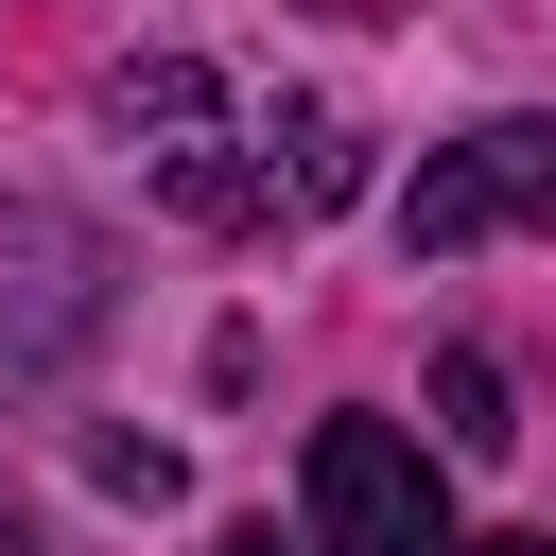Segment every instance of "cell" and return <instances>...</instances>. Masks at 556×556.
I'll use <instances>...</instances> for the list:
<instances>
[{
	"instance_id": "cell-6",
	"label": "cell",
	"mask_w": 556,
	"mask_h": 556,
	"mask_svg": "<svg viewBox=\"0 0 556 556\" xmlns=\"http://www.w3.org/2000/svg\"><path fill=\"white\" fill-rule=\"evenodd\" d=\"M226 556H313V539H278V521H261V539H226Z\"/></svg>"
},
{
	"instance_id": "cell-7",
	"label": "cell",
	"mask_w": 556,
	"mask_h": 556,
	"mask_svg": "<svg viewBox=\"0 0 556 556\" xmlns=\"http://www.w3.org/2000/svg\"><path fill=\"white\" fill-rule=\"evenodd\" d=\"M452 556H556V539H452Z\"/></svg>"
},
{
	"instance_id": "cell-8",
	"label": "cell",
	"mask_w": 556,
	"mask_h": 556,
	"mask_svg": "<svg viewBox=\"0 0 556 556\" xmlns=\"http://www.w3.org/2000/svg\"><path fill=\"white\" fill-rule=\"evenodd\" d=\"M0 556H17V521H0Z\"/></svg>"
},
{
	"instance_id": "cell-2",
	"label": "cell",
	"mask_w": 556,
	"mask_h": 556,
	"mask_svg": "<svg viewBox=\"0 0 556 556\" xmlns=\"http://www.w3.org/2000/svg\"><path fill=\"white\" fill-rule=\"evenodd\" d=\"M295 539L313 556H452V486H434V452L400 434V417H313V452H295Z\"/></svg>"
},
{
	"instance_id": "cell-3",
	"label": "cell",
	"mask_w": 556,
	"mask_h": 556,
	"mask_svg": "<svg viewBox=\"0 0 556 556\" xmlns=\"http://www.w3.org/2000/svg\"><path fill=\"white\" fill-rule=\"evenodd\" d=\"M504 226H556V122H469V139H434L417 191H400V243H417V261H469V243H504Z\"/></svg>"
},
{
	"instance_id": "cell-5",
	"label": "cell",
	"mask_w": 556,
	"mask_h": 556,
	"mask_svg": "<svg viewBox=\"0 0 556 556\" xmlns=\"http://www.w3.org/2000/svg\"><path fill=\"white\" fill-rule=\"evenodd\" d=\"M87 469H104V486H122V504H174V452H156V434H104V452H87Z\"/></svg>"
},
{
	"instance_id": "cell-4",
	"label": "cell",
	"mask_w": 556,
	"mask_h": 556,
	"mask_svg": "<svg viewBox=\"0 0 556 556\" xmlns=\"http://www.w3.org/2000/svg\"><path fill=\"white\" fill-rule=\"evenodd\" d=\"M434 417H452V452H504V434H521V417H504V365H486V348H452V365H434Z\"/></svg>"
},
{
	"instance_id": "cell-1",
	"label": "cell",
	"mask_w": 556,
	"mask_h": 556,
	"mask_svg": "<svg viewBox=\"0 0 556 556\" xmlns=\"http://www.w3.org/2000/svg\"><path fill=\"white\" fill-rule=\"evenodd\" d=\"M104 122H122V156L156 174V208H191V226H295L278 104L243 122V104H226V70H191V52H139V70L104 87Z\"/></svg>"
}]
</instances>
